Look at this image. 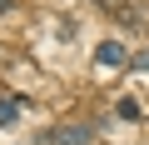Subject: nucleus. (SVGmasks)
I'll return each instance as SVG.
<instances>
[{
    "instance_id": "1",
    "label": "nucleus",
    "mask_w": 149,
    "mask_h": 145,
    "mask_svg": "<svg viewBox=\"0 0 149 145\" xmlns=\"http://www.w3.org/2000/svg\"><path fill=\"white\" fill-rule=\"evenodd\" d=\"M95 60H100L104 70H114V65H129V55H124V45H119V40H100V45H95Z\"/></svg>"
},
{
    "instance_id": "3",
    "label": "nucleus",
    "mask_w": 149,
    "mask_h": 145,
    "mask_svg": "<svg viewBox=\"0 0 149 145\" xmlns=\"http://www.w3.org/2000/svg\"><path fill=\"white\" fill-rule=\"evenodd\" d=\"M114 110H119V120H139V100H129V95H124Z\"/></svg>"
},
{
    "instance_id": "2",
    "label": "nucleus",
    "mask_w": 149,
    "mask_h": 145,
    "mask_svg": "<svg viewBox=\"0 0 149 145\" xmlns=\"http://www.w3.org/2000/svg\"><path fill=\"white\" fill-rule=\"evenodd\" d=\"M129 70H134V75H149V45H144V50H134V55H129Z\"/></svg>"
},
{
    "instance_id": "4",
    "label": "nucleus",
    "mask_w": 149,
    "mask_h": 145,
    "mask_svg": "<svg viewBox=\"0 0 149 145\" xmlns=\"http://www.w3.org/2000/svg\"><path fill=\"white\" fill-rule=\"evenodd\" d=\"M15 115H20V100H0V125H10Z\"/></svg>"
}]
</instances>
